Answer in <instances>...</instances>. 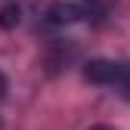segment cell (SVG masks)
<instances>
[{
	"label": "cell",
	"mask_w": 130,
	"mask_h": 130,
	"mask_svg": "<svg viewBox=\"0 0 130 130\" xmlns=\"http://www.w3.org/2000/svg\"><path fill=\"white\" fill-rule=\"evenodd\" d=\"M84 77L93 84H102L118 90L124 99H130V62H108V59H93L87 62Z\"/></svg>",
	"instance_id": "obj_1"
},
{
	"label": "cell",
	"mask_w": 130,
	"mask_h": 130,
	"mask_svg": "<svg viewBox=\"0 0 130 130\" xmlns=\"http://www.w3.org/2000/svg\"><path fill=\"white\" fill-rule=\"evenodd\" d=\"M0 25L3 28H15L19 25V6L15 3H6L3 9H0Z\"/></svg>",
	"instance_id": "obj_3"
},
{
	"label": "cell",
	"mask_w": 130,
	"mask_h": 130,
	"mask_svg": "<svg viewBox=\"0 0 130 130\" xmlns=\"http://www.w3.org/2000/svg\"><path fill=\"white\" fill-rule=\"evenodd\" d=\"M6 87H9V84H6V74L0 71V99H3V96H6Z\"/></svg>",
	"instance_id": "obj_4"
},
{
	"label": "cell",
	"mask_w": 130,
	"mask_h": 130,
	"mask_svg": "<svg viewBox=\"0 0 130 130\" xmlns=\"http://www.w3.org/2000/svg\"><path fill=\"white\" fill-rule=\"evenodd\" d=\"M90 130H115V127H105V124H99V127H90Z\"/></svg>",
	"instance_id": "obj_5"
},
{
	"label": "cell",
	"mask_w": 130,
	"mask_h": 130,
	"mask_svg": "<svg viewBox=\"0 0 130 130\" xmlns=\"http://www.w3.org/2000/svg\"><path fill=\"white\" fill-rule=\"evenodd\" d=\"M50 22L53 25H71L84 19V3H74V0H59V3L50 6Z\"/></svg>",
	"instance_id": "obj_2"
}]
</instances>
